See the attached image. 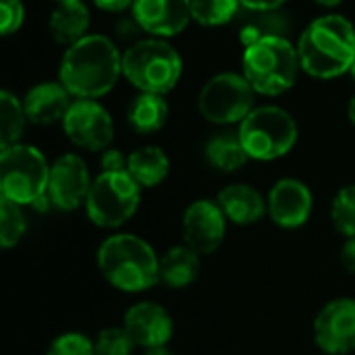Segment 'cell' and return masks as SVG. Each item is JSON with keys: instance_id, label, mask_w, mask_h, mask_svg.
Returning <instances> with one entry per match:
<instances>
[{"instance_id": "cell-19", "label": "cell", "mask_w": 355, "mask_h": 355, "mask_svg": "<svg viewBox=\"0 0 355 355\" xmlns=\"http://www.w3.org/2000/svg\"><path fill=\"white\" fill-rule=\"evenodd\" d=\"M202 256L189 245H173L160 256V283L171 289H185L200 279Z\"/></svg>"}, {"instance_id": "cell-34", "label": "cell", "mask_w": 355, "mask_h": 355, "mask_svg": "<svg viewBox=\"0 0 355 355\" xmlns=\"http://www.w3.org/2000/svg\"><path fill=\"white\" fill-rule=\"evenodd\" d=\"M92 2L106 12H123L129 6H133L135 0H92Z\"/></svg>"}, {"instance_id": "cell-18", "label": "cell", "mask_w": 355, "mask_h": 355, "mask_svg": "<svg viewBox=\"0 0 355 355\" xmlns=\"http://www.w3.org/2000/svg\"><path fill=\"white\" fill-rule=\"evenodd\" d=\"M229 223L237 227H252L268 214L264 196L248 183H231L220 189L216 198Z\"/></svg>"}, {"instance_id": "cell-38", "label": "cell", "mask_w": 355, "mask_h": 355, "mask_svg": "<svg viewBox=\"0 0 355 355\" xmlns=\"http://www.w3.org/2000/svg\"><path fill=\"white\" fill-rule=\"evenodd\" d=\"M349 73H352V79L355 81V62H354V67H352V71H349Z\"/></svg>"}, {"instance_id": "cell-13", "label": "cell", "mask_w": 355, "mask_h": 355, "mask_svg": "<svg viewBox=\"0 0 355 355\" xmlns=\"http://www.w3.org/2000/svg\"><path fill=\"white\" fill-rule=\"evenodd\" d=\"M227 223L229 220L218 202L196 200L183 212V243L196 250L200 256L214 254L227 237Z\"/></svg>"}, {"instance_id": "cell-22", "label": "cell", "mask_w": 355, "mask_h": 355, "mask_svg": "<svg viewBox=\"0 0 355 355\" xmlns=\"http://www.w3.org/2000/svg\"><path fill=\"white\" fill-rule=\"evenodd\" d=\"M168 119V104L160 94H139L129 104L127 123L139 135H152L164 127Z\"/></svg>"}, {"instance_id": "cell-9", "label": "cell", "mask_w": 355, "mask_h": 355, "mask_svg": "<svg viewBox=\"0 0 355 355\" xmlns=\"http://www.w3.org/2000/svg\"><path fill=\"white\" fill-rule=\"evenodd\" d=\"M256 92L243 75L220 73L202 87L198 108L202 116L214 125L241 123L254 110Z\"/></svg>"}, {"instance_id": "cell-36", "label": "cell", "mask_w": 355, "mask_h": 355, "mask_svg": "<svg viewBox=\"0 0 355 355\" xmlns=\"http://www.w3.org/2000/svg\"><path fill=\"white\" fill-rule=\"evenodd\" d=\"M347 114H349V121L355 125V96L349 100V106H347Z\"/></svg>"}, {"instance_id": "cell-6", "label": "cell", "mask_w": 355, "mask_h": 355, "mask_svg": "<svg viewBox=\"0 0 355 355\" xmlns=\"http://www.w3.org/2000/svg\"><path fill=\"white\" fill-rule=\"evenodd\" d=\"M250 160L270 162L287 156L297 144L295 119L279 106H258L241 123L237 131Z\"/></svg>"}, {"instance_id": "cell-14", "label": "cell", "mask_w": 355, "mask_h": 355, "mask_svg": "<svg viewBox=\"0 0 355 355\" xmlns=\"http://www.w3.org/2000/svg\"><path fill=\"white\" fill-rule=\"evenodd\" d=\"M268 216L270 220L285 231L302 229L314 210V196L310 187L300 179H281L268 191Z\"/></svg>"}, {"instance_id": "cell-12", "label": "cell", "mask_w": 355, "mask_h": 355, "mask_svg": "<svg viewBox=\"0 0 355 355\" xmlns=\"http://www.w3.org/2000/svg\"><path fill=\"white\" fill-rule=\"evenodd\" d=\"M92 175L87 164L77 154H62L50 164V181H48V198L52 208L60 212H75L85 206Z\"/></svg>"}, {"instance_id": "cell-10", "label": "cell", "mask_w": 355, "mask_h": 355, "mask_svg": "<svg viewBox=\"0 0 355 355\" xmlns=\"http://www.w3.org/2000/svg\"><path fill=\"white\" fill-rule=\"evenodd\" d=\"M62 131L71 144L89 152H104L114 139V123L96 100H75L62 119Z\"/></svg>"}, {"instance_id": "cell-7", "label": "cell", "mask_w": 355, "mask_h": 355, "mask_svg": "<svg viewBox=\"0 0 355 355\" xmlns=\"http://www.w3.org/2000/svg\"><path fill=\"white\" fill-rule=\"evenodd\" d=\"M50 164L27 144L0 150V198L19 206H33L48 193Z\"/></svg>"}, {"instance_id": "cell-15", "label": "cell", "mask_w": 355, "mask_h": 355, "mask_svg": "<svg viewBox=\"0 0 355 355\" xmlns=\"http://www.w3.org/2000/svg\"><path fill=\"white\" fill-rule=\"evenodd\" d=\"M123 327L141 349L164 347L175 333L173 316L156 302L133 304L123 316Z\"/></svg>"}, {"instance_id": "cell-11", "label": "cell", "mask_w": 355, "mask_h": 355, "mask_svg": "<svg viewBox=\"0 0 355 355\" xmlns=\"http://www.w3.org/2000/svg\"><path fill=\"white\" fill-rule=\"evenodd\" d=\"M314 343L327 355L355 352V300L337 297L320 308L314 318Z\"/></svg>"}, {"instance_id": "cell-25", "label": "cell", "mask_w": 355, "mask_h": 355, "mask_svg": "<svg viewBox=\"0 0 355 355\" xmlns=\"http://www.w3.org/2000/svg\"><path fill=\"white\" fill-rule=\"evenodd\" d=\"M27 233V218L23 206L0 198V245L2 250H12L21 243Z\"/></svg>"}, {"instance_id": "cell-33", "label": "cell", "mask_w": 355, "mask_h": 355, "mask_svg": "<svg viewBox=\"0 0 355 355\" xmlns=\"http://www.w3.org/2000/svg\"><path fill=\"white\" fill-rule=\"evenodd\" d=\"M341 264L349 275H355V237L345 239L341 248Z\"/></svg>"}, {"instance_id": "cell-28", "label": "cell", "mask_w": 355, "mask_h": 355, "mask_svg": "<svg viewBox=\"0 0 355 355\" xmlns=\"http://www.w3.org/2000/svg\"><path fill=\"white\" fill-rule=\"evenodd\" d=\"M96 355H133L137 349L125 327H106L94 337Z\"/></svg>"}, {"instance_id": "cell-23", "label": "cell", "mask_w": 355, "mask_h": 355, "mask_svg": "<svg viewBox=\"0 0 355 355\" xmlns=\"http://www.w3.org/2000/svg\"><path fill=\"white\" fill-rule=\"evenodd\" d=\"M206 158L214 168H218L223 173H235V171L243 168L250 160L237 133L235 135L233 133L214 135L206 144Z\"/></svg>"}, {"instance_id": "cell-20", "label": "cell", "mask_w": 355, "mask_h": 355, "mask_svg": "<svg viewBox=\"0 0 355 355\" xmlns=\"http://www.w3.org/2000/svg\"><path fill=\"white\" fill-rule=\"evenodd\" d=\"M127 173L144 189L158 187L171 173V160L166 152L158 146H144L129 154Z\"/></svg>"}, {"instance_id": "cell-29", "label": "cell", "mask_w": 355, "mask_h": 355, "mask_svg": "<svg viewBox=\"0 0 355 355\" xmlns=\"http://www.w3.org/2000/svg\"><path fill=\"white\" fill-rule=\"evenodd\" d=\"M44 355H96L94 339H89L83 333L69 331L58 335Z\"/></svg>"}, {"instance_id": "cell-2", "label": "cell", "mask_w": 355, "mask_h": 355, "mask_svg": "<svg viewBox=\"0 0 355 355\" xmlns=\"http://www.w3.org/2000/svg\"><path fill=\"white\" fill-rule=\"evenodd\" d=\"M96 264L104 281L123 293H144L160 283V256L133 233L106 237L98 248Z\"/></svg>"}, {"instance_id": "cell-17", "label": "cell", "mask_w": 355, "mask_h": 355, "mask_svg": "<svg viewBox=\"0 0 355 355\" xmlns=\"http://www.w3.org/2000/svg\"><path fill=\"white\" fill-rule=\"evenodd\" d=\"M71 94L60 81H44L33 85L25 98H23V108L27 114V121L40 127L62 123L71 108Z\"/></svg>"}, {"instance_id": "cell-21", "label": "cell", "mask_w": 355, "mask_h": 355, "mask_svg": "<svg viewBox=\"0 0 355 355\" xmlns=\"http://www.w3.org/2000/svg\"><path fill=\"white\" fill-rule=\"evenodd\" d=\"M87 29H89V10L81 0L58 4L50 15V33L62 46L77 44L87 35Z\"/></svg>"}, {"instance_id": "cell-27", "label": "cell", "mask_w": 355, "mask_h": 355, "mask_svg": "<svg viewBox=\"0 0 355 355\" xmlns=\"http://www.w3.org/2000/svg\"><path fill=\"white\" fill-rule=\"evenodd\" d=\"M331 220L345 239L355 237V185H345L335 193L331 204Z\"/></svg>"}, {"instance_id": "cell-26", "label": "cell", "mask_w": 355, "mask_h": 355, "mask_svg": "<svg viewBox=\"0 0 355 355\" xmlns=\"http://www.w3.org/2000/svg\"><path fill=\"white\" fill-rule=\"evenodd\" d=\"M239 10V0H191V19L204 27L229 23Z\"/></svg>"}, {"instance_id": "cell-39", "label": "cell", "mask_w": 355, "mask_h": 355, "mask_svg": "<svg viewBox=\"0 0 355 355\" xmlns=\"http://www.w3.org/2000/svg\"><path fill=\"white\" fill-rule=\"evenodd\" d=\"M58 4H64V2H77V0H56Z\"/></svg>"}, {"instance_id": "cell-4", "label": "cell", "mask_w": 355, "mask_h": 355, "mask_svg": "<svg viewBox=\"0 0 355 355\" xmlns=\"http://www.w3.org/2000/svg\"><path fill=\"white\" fill-rule=\"evenodd\" d=\"M241 67L256 94L281 96L293 87L302 62L297 48L287 37L268 35L243 50Z\"/></svg>"}, {"instance_id": "cell-8", "label": "cell", "mask_w": 355, "mask_h": 355, "mask_svg": "<svg viewBox=\"0 0 355 355\" xmlns=\"http://www.w3.org/2000/svg\"><path fill=\"white\" fill-rule=\"evenodd\" d=\"M141 204V187L135 179L125 173H100L89 189L85 212L94 227L121 229L129 223Z\"/></svg>"}, {"instance_id": "cell-31", "label": "cell", "mask_w": 355, "mask_h": 355, "mask_svg": "<svg viewBox=\"0 0 355 355\" xmlns=\"http://www.w3.org/2000/svg\"><path fill=\"white\" fill-rule=\"evenodd\" d=\"M127 160H129V156H125L121 150L108 148V150H104L102 156H100L102 173H125V171H127Z\"/></svg>"}, {"instance_id": "cell-24", "label": "cell", "mask_w": 355, "mask_h": 355, "mask_svg": "<svg viewBox=\"0 0 355 355\" xmlns=\"http://www.w3.org/2000/svg\"><path fill=\"white\" fill-rule=\"evenodd\" d=\"M27 123V114L23 108V102H19L17 96L2 89L0 92V150L12 148L21 144Z\"/></svg>"}, {"instance_id": "cell-30", "label": "cell", "mask_w": 355, "mask_h": 355, "mask_svg": "<svg viewBox=\"0 0 355 355\" xmlns=\"http://www.w3.org/2000/svg\"><path fill=\"white\" fill-rule=\"evenodd\" d=\"M2 12V35L17 33L25 19V6L21 0H0Z\"/></svg>"}, {"instance_id": "cell-37", "label": "cell", "mask_w": 355, "mask_h": 355, "mask_svg": "<svg viewBox=\"0 0 355 355\" xmlns=\"http://www.w3.org/2000/svg\"><path fill=\"white\" fill-rule=\"evenodd\" d=\"M314 2H318V4H322V6H337V4H341L343 0H314Z\"/></svg>"}, {"instance_id": "cell-5", "label": "cell", "mask_w": 355, "mask_h": 355, "mask_svg": "<svg viewBox=\"0 0 355 355\" xmlns=\"http://www.w3.org/2000/svg\"><path fill=\"white\" fill-rule=\"evenodd\" d=\"M179 52L160 37L137 40L123 54L125 79L144 94H168L181 79Z\"/></svg>"}, {"instance_id": "cell-35", "label": "cell", "mask_w": 355, "mask_h": 355, "mask_svg": "<svg viewBox=\"0 0 355 355\" xmlns=\"http://www.w3.org/2000/svg\"><path fill=\"white\" fill-rule=\"evenodd\" d=\"M144 355H175V354L168 349V345H164V347H152V349H144Z\"/></svg>"}, {"instance_id": "cell-1", "label": "cell", "mask_w": 355, "mask_h": 355, "mask_svg": "<svg viewBox=\"0 0 355 355\" xmlns=\"http://www.w3.org/2000/svg\"><path fill=\"white\" fill-rule=\"evenodd\" d=\"M123 75V56L106 35H85L62 54L58 81L77 100L106 96Z\"/></svg>"}, {"instance_id": "cell-32", "label": "cell", "mask_w": 355, "mask_h": 355, "mask_svg": "<svg viewBox=\"0 0 355 355\" xmlns=\"http://www.w3.org/2000/svg\"><path fill=\"white\" fill-rule=\"evenodd\" d=\"M287 0H239V4L254 12H272L281 8Z\"/></svg>"}, {"instance_id": "cell-3", "label": "cell", "mask_w": 355, "mask_h": 355, "mask_svg": "<svg viewBox=\"0 0 355 355\" xmlns=\"http://www.w3.org/2000/svg\"><path fill=\"white\" fill-rule=\"evenodd\" d=\"M302 69L318 79L341 77L355 62V27L341 15L314 19L297 44Z\"/></svg>"}, {"instance_id": "cell-16", "label": "cell", "mask_w": 355, "mask_h": 355, "mask_svg": "<svg viewBox=\"0 0 355 355\" xmlns=\"http://www.w3.org/2000/svg\"><path fill=\"white\" fill-rule=\"evenodd\" d=\"M133 19L156 37L179 35L191 21V0H135Z\"/></svg>"}]
</instances>
